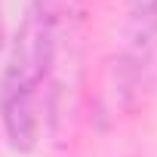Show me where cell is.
Returning <instances> with one entry per match:
<instances>
[{
	"mask_svg": "<svg viewBox=\"0 0 157 157\" xmlns=\"http://www.w3.org/2000/svg\"><path fill=\"white\" fill-rule=\"evenodd\" d=\"M62 3L34 0L13 40L10 62L0 77V123L16 151H31L40 139L43 96L59 56Z\"/></svg>",
	"mask_w": 157,
	"mask_h": 157,
	"instance_id": "1",
	"label": "cell"
},
{
	"mask_svg": "<svg viewBox=\"0 0 157 157\" xmlns=\"http://www.w3.org/2000/svg\"><path fill=\"white\" fill-rule=\"evenodd\" d=\"M157 83V0H126L123 49L108 65L99 111L108 120L132 111Z\"/></svg>",
	"mask_w": 157,
	"mask_h": 157,
	"instance_id": "2",
	"label": "cell"
}]
</instances>
